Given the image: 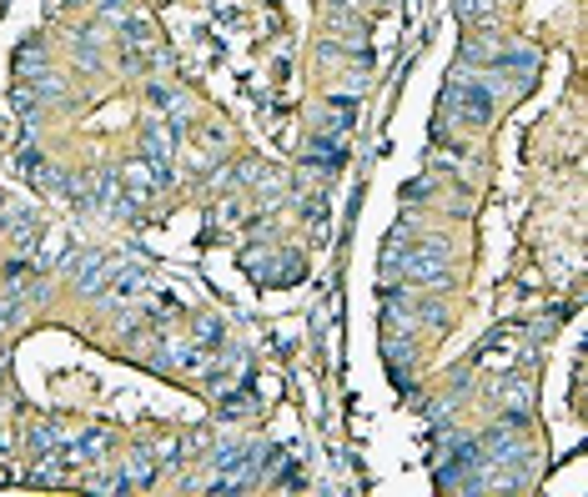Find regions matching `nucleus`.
<instances>
[{"label": "nucleus", "mask_w": 588, "mask_h": 497, "mask_svg": "<svg viewBox=\"0 0 588 497\" xmlns=\"http://www.w3.org/2000/svg\"><path fill=\"white\" fill-rule=\"evenodd\" d=\"M488 91L483 86H468V81H457V86H447V96H443V111L447 116H457L463 126H483L488 121Z\"/></svg>", "instance_id": "1"}, {"label": "nucleus", "mask_w": 588, "mask_h": 497, "mask_svg": "<svg viewBox=\"0 0 588 497\" xmlns=\"http://www.w3.org/2000/svg\"><path fill=\"white\" fill-rule=\"evenodd\" d=\"M457 11L473 15V21H483V15H488V0H457Z\"/></svg>", "instance_id": "2"}]
</instances>
